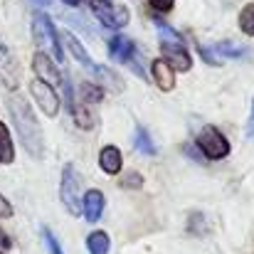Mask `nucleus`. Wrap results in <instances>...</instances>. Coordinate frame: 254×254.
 I'll return each instance as SVG.
<instances>
[{
	"label": "nucleus",
	"instance_id": "obj_6",
	"mask_svg": "<svg viewBox=\"0 0 254 254\" xmlns=\"http://www.w3.org/2000/svg\"><path fill=\"white\" fill-rule=\"evenodd\" d=\"M60 200L64 205V210L69 215H82V183H79V173L74 170L72 163H67L62 168V180H60Z\"/></svg>",
	"mask_w": 254,
	"mask_h": 254
},
{
	"label": "nucleus",
	"instance_id": "obj_12",
	"mask_svg": "<svg viewBox=\"0 0 254 254\" xmlns=\"http://www.w3.org/2000/svg\"><path fill=\"white\" fill-rule=\"evenodd\" d=\"M60 40L67 45V50H69V55L84 67V69H89V72H96V62L89 57V52H86V47L79 42V37H74L69 30H64L62 35H60Z\"/></svg>",
	"mask_w": 254,
	"mask_h": 254
},
{
	"label": "nucleus",
	"instance_id": "obj_17",
	"mask_svg": "<svg viewBox=\"0 0 254 254\" xmlns=\"http://www.w3.org/2000/svg\"><path fill=\"white\" fill-rule=\"evenodd\" d=\"M237 25H240V30H242L247 37H254V2H247V5L240 10Z\"/></svg>",
	"mask_w": 254,
	"mask_h": 254
},
{
	"label": "nucleus",
	"instance_id": "obj_21",
	"mask_svg": "<svg viewBox=\"0 0 254 254\" xmlns=\"http://www.w3.org/2000/svg\"><path fill=\"white\" fill-rule=\"evenodd\" d=\"M121 185L128 188V190H138V188H143V178H141V173H126Z\"/></svg>",
	"mask_w": 254,
	"mask_h": 254
},
{
	"label": "nucleus",
	"instance_id": "obj_26",
	"mask_svg": "<svg viewBox=\"0 0 254 254\" xmlns=\"http://www.w3.org/2000/svg\"><path fill=\"white\" fill-rule=\"evenodd\" d=\"M52 0H30V5H35V7H47Z\"/></svg>",
	"mask_w": 254,
	"mask_h": 254
},
{
	"label": "nucleus",
	"instance_id": "obj_9",
	"mask_svg": "<svg viewBox=\"0 0 254 254\" xmlns=\"http://www.w3.org/2000/svg\"><path fill=\"white\" fill-rule=\"evenodd\" d=\"M32 69L37 74L40 82H45L47 86H57V84H64V74L60 72V64H55V60L45 52H35L32 55Z\"/></svg>",
	"mask_w": 254,
	"mask_h": 254
},
{
	"label": "nucleus",
	"instance_id": "obj_7",
	"mask_svg": "<svg viewBox=\"0 0 254 254\" xmlns=\"http://www.w3.org/2000/svg\"><path fill=\"white\" fill-rule=\"evenodd\" d=\"M109 55L114 57V62H121V64H128L138 77H143V69L138 64V50L133 45V40L124 37V35H114L109 40Z\"/></svg>",
	"mask_w": 254,
	"mask_h": 254
},
{
	"label": "nucleus",
	"instance_id": "obj_10",
	"mask_svg": "<svg viewBox=\"0 0 254 254\" xmlns=\"http://www.w3.org/2000/svg\"><path fill=\"white\" fill-rule=\"evenodd\" d=\"M104 207H106V197L101 190L91 188L82 195V215L86 217V222H99L104 215Z\"/></svg>",
	"mask_w": 254,
	"mask_h": 254
},
{
	"label": "nucleus",
	"instance_id": "obj_27",
	"mask_svg": "<svg viewBox=\"0 0 254 254\" xmlns=\"http://www.w3.org/2000/svg\"><path fill=\"white\" fill-rule=\"evenodd\" d=\"M64 5H69V7H77V5H79V0H64Z\"/></svg>",
	"mask_w": 254,
	"mask_h": 254
},
{
	"label": "nucleus",
	"instance_id": "obj_11",
	"mask_svg": "<svg viewBox=\"0 0 254 254\" xmlns=\"http://www.w3.org/2000/svg\"><path fill=\"white\" fill-rule=\"evenodd\" d=\"M151 77H153V84L158 86L161 91H173L175 89V69L163 57L151 62Z\"/></svg>",
	"mask_w": 254,
	"mask_h": 254
},
{
	"label": "nucleus",
	"instance_id": "obj_16",
	"mask_svg": "<svg viewBox=\"0 0 254 254\" xmlns=\"http://www.w3.org/2000/svg\"><path fill=\"white\" fill-rule=\"evenodd\" d=\"M133 146H136L143 156H156V153H158V148H156L153 138L148 136V131H146L141 124L136 126V138H133Z\"/></svg>",
	"mask_w": 254,
	"mask_h": 254
},
{
	"label": "nucleus",
	"instance_id": "obj_20",
	"mask_svg": "<svg viewBox=\"0 0 254 254\" xmlns=\"http://www.w3.org/2000/svg\"><path fill=\"white\" fill-rule=\"evenodd\" d=\"M15 60H12V52L7 47V42L0 37V69H12Z\"/></svg>",
	"mask_w": 254,
	"mask_h": 254
},
{
	"label": "nucleus",
	"instance_id": "obj_24",
	"mask_svg": "<svg viewBox=\"0 0 254 254\" xmlns=\"http://www.w3.org/2000/svg\"><path fill=\"white\" fill-rule=\"evenodd\" d=\"M247 138L254 141V99H252V111H250V121H247Z\"/></svg>",
	"mask_w": 254,
	"mask_h": 254
},
{
	"label": "nucleus",
	"instance_id": "obj_2",
	"mask_svg": "<svg viewBox=\"0 0 254 254\" xmlns=\"http://www.w3.org/2000/svg\"><path fill=\"white\" fill-rule=\"evenodd\" d=\"M156 32H158L163 60L168 62L175 72H190L192 69V57H190V52H188L185 40L180 37V32H175L166 22H156Z\"/></svg>",
	"mask_w": 254,
	"mask_h": 254
},
{
	"label": "nucleus",
	"instance_id": "obj_23",
	"mask_svg": "<svg viewBox=\"0 0 254 254\" xmlns=\"http://www.w3.org/2000/svg\"><path fill=\"white\" fill-rule=\"evenodd\" d=\"M0 217H12V205L0 195Z\"/></svg>",
	"mask_w": 254,
	"mask_h": 254
},
{
	"label": "nucleus",
	"instance_id": "obj_19",
	"mask_svg": "<svg viewBox=\"0 0 254 254\" xmlns=\"http://www.w3.org/2000/svg\"><path fill=\"white\" fill-rule=\"evenodd\" d=\"M40 232H42V240H45L47 252H50V254H64V252H62V247H60V242H57V237L52 235V230H50V227H42Z\"/></svg>",
	"mask_w": 254,
	"mask_h": 254
},
{
	"label": "nucleus",
	"instance_id": "obj_18",
	"mask_svg": "<svg viewBox=\"0 0 254 254\" xmlns=\"http://www.w3.org/2000/svg\"><path fill=\"white\" fill-rule=\"evenodd\" d=\"M215 55L220 57V60H237V57H245V50H240L235 42H220V45H215Z\"/></svg>",
	"mask_w": 254,
	"mask_h": 254
},
{
	"label": "nucleus",
	"instance_id": "obj_25",
	"mask_svg": "<svg viewBox=\"0 0 254 254\" xmlns=\"http://www.w3.org/2000/svg\"><path fill=\"white\" fill-rule=\"evenodd\" d=\"M10 247V240H7V235L0 230V250H7Z\"/></svg>",
	"mask_w": 254,
	"mask_h": 254
},
{
	"label": "nucleus",
	"instance_id": "obj_14",
	"mask_svg": "<svg viewBox=\"0 0 254 254\" xmlns=\"http://www.w3.org/2000/svg\"><path fill=\"white\" fill-rule=\"evenodd\" d=\"M12 161H15V143H12V136H10L7 126L0 121V163L10 166Z\"/></svg>",
	"mask_w": 254,
	"mask_h": 254
},
{
	"label": "nucleus",
	"instance_id": "obj_3",
	"mask_svg": "<svg viewBox=\"0 0 254 254\" xmlns=\"http://www.w3.org/2000/svg\"><path fill=\"white\" fill-rule=\"evenodd\" d=\"M32 40L35 45L40 47V52H50V57L62 64L64 62V55H62V45H60V32L55 27V22L45 15V12H37L32 17Z\"/></svg>",
	"mask_w": 254,
	"mask_h": 254
},
{
	"label": "nucleus",
	"instance_id": "obj_4",
	"mask_svg": "<svg viewBox=\"0 0 254 254\" xmlns=\"http://www.w3.org/2000/svg\"><path fill=\"white\" fill-rule=\"evenodd\" d=\"M195 146L207 161H222L230 156V148H232L227 136L215 126H202L197 138H195Z\"/></svg>",
	"mask_w": 254,
	"mask_h": 254
},
{
	"label": "nucleus",
	"instance_id": "obj_28",
	"mask_svg": "<svg viewBox=\"0 0 254 254\" xmlns=\"http://www.w3.org/2000/svg\"><path fill=\"white\" fill-rule=\"evenodd\" d=\"M0 254H2V252H0Z\"/></svg>",
	"mask_w": 254,
	"mask_h": 254
},
{
	"label": "nucleus",
	"instance_id": "obj_1",
	"mask_svg": "<svg viewBox=\"0 0 254 254\" xmlns=\"http://www.w3.org/2000/svg\"><path fill=\"white\" fill-rule=\"evenodd\" d=\"M7 104V111H10V119L15 124V131L25 146V151L35 158V161H42L45 156V133H42V126L32 111V106L25 101V96H20L17 91L15 94H7L5 99Z\"/></svg>",
	"mask_w": 254,
	"mask_h": 254
},
{
	"label": "nucleus",
	"instance_id": "obj_15",
	"mask_svg": "<svg viewBox=\"0 0 254 254\" xmlns=\"http://www.w3.org/2000/svg\"><path fill=\"white\" fill-rule=\"evenodd\" d=\"M86 250L89 254H109L111 250V240L104 230H94L89 237H86Z\"/></svg>",
	"mask_w": 254,
	"mask_h": 254
},
{
	"label": "nucleus",
	"instance_id": "obj_22",
	"mask_svg": "<svg viewBox=\"0 0 254 254\" xmlns=\"http://www.w3.org/2000/svg\"><path fill=\"white\" fill-rule=\"evenodd\" d=\"M148 2L156 12H170L175 7V0H148Z\"/></svg>",
	"mask_w": 254,
	"mask_h": 254
},
{
	"label": "nucleus",
	"instance_id": "obj_13",
	"mask_svg": "<svg viewBox=\"0 0 254 254\" xmlns=\"http://www.w3.org/2000/svg\"><path fill=\"white\" fill-rule=\"evenodd\" d=\"M99 168L106 175H119L124 168V153L116 146H104L99 151Z\"/></svg>",
	"mask_w": 254,
	"mask_h": 254
},
{
	"label": "nucleus",
	"instance_id": "obj_5",
	"mask_svg": "<svg viewBox=\"0 0 254 254\" xmlns=\"http://www.w3.org/2000/svg\"><path fill=\"white\" fill-rule=\"evenodd\" d=\"M89 7H91L94 17L109 30H121L131 22L128 7L116 0H89Z\"/></svg>",
	"mask_w": 254,
	"mask_h": 254
},
{
	"label": "nucleus",
	"instance_id": "obj_8",
	"mask_svg": "<svg viewBox=\"0 0 254 254\" xmlns=\"http://www.w3.org/2000/svg\"><path fill=\"white\" fill-rule=\"evenodd\" d=\"M30 94H32L35 104L42 109L45 116L55 119L60 114V96H57L55 86H47L45 82H40V79H32L30 82Z\"/></svg>",
	"mask_w": 254,
	"mask_h": 254
}]
</instances>
